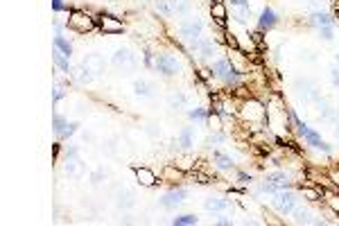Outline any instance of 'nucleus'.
Listing matches in <instances>:
<instances>
[{"label":"nucleus","instance_id":"nucleus-1","mask_svg":"<svg viewBox=\"0 0 339 226\" xmlns=\"http://www.w3.org/2000/svg\"><path fill=\"white\" fill-rule=\"evenodd\" d=\"M287 118L292 120V124H294V127H296V131H299V136L303 138V140L310 145V147H317V149H324V152H330L328 143H324V140H321V136H319V133H317L315 129H310L308 124H305L303 120H301L299 115H296V113L292 111V109H290V111H287Z\"/></svg>","mask_w":339,"mask_h":226},{"label":"nucleus","instance_id":"nucleus-30","mask_svg":"<svg viewBox=\"0 0 339 226\" xmlns=\"http://www.w3.org/2000/svg\"><path fill=\"white\" fill-rule=\"evenodd\" d=\"M235 177L240 183H251V174H246V172H235Z\"/></svg>","mask_w":339,"mask_h":226},{"label":"nucleus","instance_id":"nucleus-13","mask_svg":"<svg viewBox=\"0 0 339 226\" xmlns=\"http://www.w3.org/2000/svg\"><path fill=\"white\" fill-rule=\"evenodd\" d=\"M213 161H215V167L222 170V172H231L233 170L231 156H226V154H222V152H213Z\"/></svg>","mask_w":339,"mask_h":226},{"label":"nucleus","instance_id":"nucleus-21","mask_svg":"<svg viewBox=\"0 0 339 226\" xmlns=\"http://www.w3.org/2000/svg\"><path fill=\"white\" fill-rule=\"evenodd\" d=\"M113 64L115 66L131 64V54H129V50H115V54H113Z\"/></svg>","mask_w":339,"mask_h":226},{"label":"nucleus","instance_id":"nucleus-25","mask_svg":"<svg viewBox=\"0 0 339 226\" xmlns=\"http://www.w3.org/2000/svg\"><path fill=\"white\" fill-rule=\"evenodd\" d=\"M156 9L158 11H161V14L163 16H170V14H172V5H170V2H167V0H158V2H156Z\"/></svg>","mask_w":339,"mask_h":226},{"label":"nucleus","instance_id":"nucleus-18","mask_svg":"<svg viewBox=\"0 0 339 226\" xmlns=\"http://www.w3.org/2000/svg\"><path fill=\"white\" fill-rule=\"evenodd\" d=\"M172 224H174V226H195V224H199V217L190 215V213H186V215L172 217Z\"/></svg>","mask_w":339,"mask_h":226},{"label":"nucleus","instance_id":"nucleus-9","mask_svg":"<svg viewBox=\"0 0 339 226\" xmlns=\"http://www.w3.org/2000/svg\"><path fill=\"white\" fill-rule=\"evenodd\" d=\"M278 25V14H276L271 7H265L260 11V18H258V30L260 32H269Z\"/></svg>","mask_w":339,"mask_h":226},{"label":"nucleus","instance_id":"nucleus-7","mask_svg":"<svg viewBox=\"0 0 339 226\" xmlns=\"http://www.w3.org/2000/svg\"><path fill=\"white\" fill-rule=\"evenodd\" d=\"M95 20H98L100 30H102L104 34H120V32L124 30L122 20H118L115 16H111V14H100Z\"/></svg>","mask_w":339,"mask_h":226},{"label":"nucleus","instance_id":"nucleus-15","mask_svg":"<svg viewBox=\"0 0 339 226\" xmlns=\"http://www.w3.org/2000/svg\"><path fill=\"white\" fill-rule=\"evenodd\" d=\"M211 16H213V20H217L220 25H224V20H226V5L222 2V0H217V2H213V5H211Z\"/></svg>","mask_w":339,"mask_h":226},{"label":"nucleus","instance_id":"nucleus-28","mask_svg":"<svg viewBox=\"0 0 339 226\" xmlns=\"http://www.w3.org/2000/svg\"><path fill=\"white\" fill-rule=\"evenodd\" d=\"M52 9L54 11H68V7H66L64 0H52Z\"/></svg>","mask_w":339,"mask_h":226},{"label":"nucleus","instance_id":"nucleus-20","mask_svg":"<svg viewBox=\"0 0 339 226\" xmlns=\"http://www.w3.org/2000/svg\"><path fill=\"white\" fill-rule=\"evenodd\" d=\"M183 177H186V172L177 165H167L165 172H163V179H165V181H170V179H183Z\"/></svg>","mask_w":339,"mask_h":226},{"label":"nucleus","instance_id":"nucleus-2","mask_svg":"<svg viewBox=\"0 0 339 226\" xmlns=\"http://www.w3.org/2000/svg\"><path fill=\"white\" fill-rule=\"evenodd\" d=\"M208 70H211L213 77H217L220 82L228 84V86H235V84L240 82V77H242V75L233 68V64L228 59H215L211 66H208Z\"/></svg>","mask_w":339,"mask_h":226},{"label":"nucleus","instance_id":"nucleus-4","mask_svg":"<svg viewBox=\"0 0 339 226\" xmlns=\"http://www.w3.org/2000/svg\"><path fill=\"white\" fill-rule=\"evenodd\" d=\"M95 23H98V20H95L93 16L84 14V11H70L68 20H66V25H68L70 30L79 32V34H84V32H91V30L95 27Z\"/></svg>","mask_w":339,"mask_h":226},{"label":"nucleus","instance_id":"nucleus-22","mask_svg":"<svg viewBox=\"0 0 339 226\" xmlns=\"http://www.w3.org/2000/svg\"><path fill=\"white\" fill-rule=\"evenodd\" d=\"M54 64L59 66V68L64 70V73H70V64H68V57H66V54L61 52V50H57V48H54Z\"/></svg>","mask_w":339,"mask_h":226},{"label":"nucleus","instance_id":"nucleus-32","mask_svg":"<svg viewBox=\"0 0 339 226\" xmlns=\"http://www.w3.org/2000/svg\"><path fill=\"white\" fill-rule=\"evenodd\" d=\"M233 7H249V0H231Z\"/></svg>","mask_w":339,"mask_h":226},{"label":"nucleus","instance_id":"nucleus-11","mask_svg":"<svg viewBox=\"0 0 339 226\" xmlns=\"http://www.w3.org/2000/svg\"><path fill=\"white\" fill-rule=\"evenodd\" d=\"M267 181H271L274 186H278L280 190H285V188L292 186V177L285 172V170H276V172L267 174Z\"/></svg>","mask_w":339,"mask_h":226},{"label":"nucleus","instance_id":"nucleus-33","mask_svg":"<svg viewBox=\"0 0 339 226\" xmlns=\"http://www.w3.org/2000/svg\"><path fill=\"white\" fill-rule=\"evenodd\" d=\"M61 98H64V91H61L59 86H57V89H54V102H59Z\"/></svg>","mask_w":339,"mask_h":226},{"label":"nucleus","instance_id":"nucleus-5","mask_svg":"<svg viewBox=\"0 0 339 226\" xmlns=\"http://www.w3.org/2000/svg\"><path fill=\"white\" fill-rule=\"evenodd\" d=\"M179 32H181V36H183V39H188V41L202 39L204 20L197 18V16H188V18L181 20V25H179Z\"/></svg>","mask_w":339,"mask_h":226},{"label":"nucleus","instance_id":"nucleus-29","mask_svg":"<svg viewBox=\"0 0 339 226\" xmlns=\"http://www.w3.org/2000/svg\"><path fill=\"white\" fill-rule=\"evenodd\" d=\"M226 138H228L226 133H213V136L208 138V140H211V143H224Z\"/></svg>","mask_w":339,"mask_h":226},{"label":"nucleus","instance_id":"nucleus-31","mask_svg":"<svg viewBox=\"0 0 339 226\" xmlns=\"http://www.w3.org/2000/svg\"><path fill=\"white\" fill-rule=\"evenodd\" d=\"M330 79H333L335 86H339V68H337V66H335V68L330 70Z\"/></svg>","mask_w":339,"mask_h":226},{"label":"nucleus","instance_id":"nucleus-34","mask_svg":"<svg viewBox=\"0 0 339 226\" xmlns=\"http://www.w3.org/2000/svg\"><path fill=\"white\" fill-rule=\"evenodd\" d=\"M337 64H339V52H337Z\"/></svg>","mask_w":339,"mask_h":226},{"label":"nucleus","instance_id":"nucleus-14","mask_svg":"<svg viewBox=\"0 0 339 226\" xmlns=\"http://www.w3.org/2000/svg\"><path fill=\"white\" fill-rule=\"evenodd\" d=\"M84 66L91 70V73H102V68H104V61H102V57L100 54H89L86 59H84Z\"/></svg>","mask_w":339,"mask_h":226},{"label":"nucleus","instance_id":"nucleus-12","mask_svg":"<svg viewBox=\"0 0 339 226\" xmlns=\"http://www.w3.org/2000/svg\"><path fill=\"white\" fill-rule=\"evenodd\" d=\"M177 145H179L181 149H186V152H188V149H190L192 145H195V131H192L190 127L181 129V133L177 136Z\"/></svg>","mask_w":339,"mask_h":226},{"label":"nucleus","instance_id":"nucleus-10","mask_svg":"<svg viewBox=\"0 0 339 226\" xmlns=\"http://www.w3.org/2000/svg\"><path fill=\"white\" fill-rule=\"evenodd\" d=\"M133 174H136V179H138V183H140V186H145V188L156 186V174H154L149 167H136V170H133Z\"/></svg>","mask_w":339,"mask_h":226},{"label":"nucleus","instance_id":"nucleus-19","mask_svg":"<svg viewBox=\"0 0 339 226\" xmlns=\"http://www.w3.org/2000/svg\"><path fill=\"white\" fill-rule=\"evenodd\" d=\"M54 48L61 50L66 57H70V54H73V45H70V41L64 39V34H57V36H54Z\"/></svg>","mask_w":339,"mask_h":226},{"label":"nucleus","instance_id":"nucleus-27","mask_svg":"<svg viewBox=\"0 0 339 226\" xmlns=\"http://www.w3.org/2000/svg\"><path fill=\"white\" fill-rule=\"evenodd\" d=\"M328 197V199H326V202H328V206L333 208L335 213H339V197L337 195H326Z\"/></svg>","mask_w":339,"mask_h":226},{"label":"nucleus","instance_id":"nucleus-23","mask_svg":"<svg viewBox=\"0 0 339 226\" xmlns=\"http://www.w3.org/2000/svg\"><path fill=\"white\" fill-rule=\"evenodd\" d=\"M208 115H211V111L204 107H197V109H190L188 111V118L190 120H208Z\"/></svg>","mask_w":339,"mask_h":226},{"label":"nucleus","instance_id":"nucleus-24","mask_svg":"<svg viewBox=\"0 0 339 226\" xmlns=\"http://www.w3.org/2000/svg\"><path fill=\"white\" fill-rule=\"evenodd\" d=\"M133 93L140 95V98H149V95H152V91H149L147 82H133Z\"/></svg>","mask_w":339,"mask_h":226},{"label":"nucleus","instance_id":"nucleus-8","mask_svg":"<svg viewBox=\"0 0 339 226\" xmlns=\"http://www.w3.org/2000/svg\"><path fill=\"white\" fill-rule=\"evenodd\" d=\"M186 197H188L186 188H174V190L165 192V195L161 197V206H163V208H174V206H179V204H181Z\"/></svg>","mask_w":339,"mask_h":226},{"label":"nucleus","instance_id":"nucleus-16","mask_svg":"<svg viewBox=\"0 0 339 226\" xmlns=\"http://www.w3.org/2000/svg\"><path fill=\"white\" fill-rule=\"evenodd\" d=\"M206 208L208 211H215V213H222L228 208V202L226 199H222V197H208L206 199Z\"/></svg>","mask_w":339,"mask_h":226},{"label":"nucleus","instance_id":"nucleus-6","mask_svg":"<svg viewBox=\"0 0 339 226\" xmlns=\"http://www.w3.org/2000/svg\"><path fill=\"white\" fill-rule=\"evenodd\" d=\"M154 68H156L158 73H163L165 77H172V75L179 73V61L174 54H156Z\"/></svg>","mask_w":339,"mask_h":226},{"label":"nucleus","instance_id":"nucleus-3","mask_svg":"<svg viewBox=\"0 0 339 226\" xmlns=\"http://www.w3.org/2000/svg\"><path fill=\"white\" fill-rule=\"evenodd\" d=\"M276 199H274V206L278 208V213H283V215H294L296 206H299V199H296L294 192H290V188H285V190H278L276 192Z\"/></svg>","mask_w":339,"mask_h":226},{"label":"nucleus","instance_id":"nucleus-17","mask_svg":"<svg viewBox=\"0 0 339 226\" xmlns=\"http://www.w3.org/2000/svg\"><path fill=\"white\" fill-rule=\"evenodd\" d=\"M312 25H317V27H328V25H335V18L330 14H324V11H315V14H312Z\"/></svg>","mask_w":339,"mask_h":226},{"label":"nucleus","instance_id":"nucleus-26","mask_svg":"<svg viewBox=\"0 0 339 226\" xmlns=\"http://www.w3.org/2000/svg\"><path fill=\"white\" fill-rule=\"evenodd\" d=\"M319 34H321V39L333 41V39H335V30H333V25H328V27H319Z\"/></svg>","mask_w":339,"mask_h":226}]
</instances>
